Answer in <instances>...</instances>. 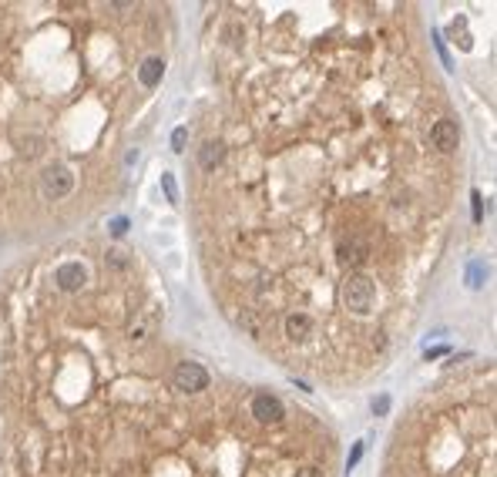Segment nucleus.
Instances as JSON below:
<instances>
[{"instance_id":"f257e3e1","label":"nucleus","mask_w":497,"mask_h":477,"mask_svg":"<svg viewBox=\"0 0 497 477\" xmlns=\"http://www.w3.org/2000/svg\"><path fill=\"white\" fill-rule=\"evenodd\" d=\"M340 296H343V306L349 313H370L373 309V299H377V286H373V279H366L360 272H353V276H346L343 289H340Z\"/></svg>"},{"instance_id":"f03ea898","label":"nucleus","mask_w":497,"mask_h":477,"mask_svg":"<svg viewBox=\"0 0 497 477\" xmlns=\"http://www.w3.org/2000/svg\"><path fill=\"white\" fill-rule=\"evenodd\" d=\"M71 189H74V172L64 169V165H54V169H47L40 175V195L47 202H58L64 195H71Z\"/></svg>"},{"instance_id":"2eb2a0df","label":"nucleus","mask_w":497,"mask_h":477,"mask_svg":"<svg viewBox=\"0 0 497 477\" xmlns=\"http://www.w3.org/2000/svg\"><path fill=\"white\" fill-rule=\"evenodd\" d=\"M373 410H377V414H386V410H390V400H386V397L373 400Z\"/></svg>"},{"instance_id":"39448f33","label":"nucleus","mask_w":497,"mask_h":477,"mask_svg":"<svg viewBox=\"0 0 497 477\" xmlns=\"http://www.w3.org/2000/svg\"><path fill=\"white\" fill-rule=\"evenodd\" d=\"M252 417L259 420V423H279V420L286 417V407L272 393H255L252 397Z\"/></svg>"},{"instance_id":"9b49d317","label":"nucleus","mask_w":497,"mask_h":477,"mask_svg":"<svg viewBox=\"0 0 497 477\" xmlns=\"http://www.w3.org/2000/svg\"><path fill=\"white\" fill-rule=\"evenodd\" d=\"M161 185H165V195H168V202H178V189H175V178H172V175H161Z\"/></svg>"},{"instance_id":"7ed1b4c3","label":"nucleus","mask_w":497,"mask_h":477,"mask_svg":"<svg viewBox=\"0 0 497 477\" xmlns=\"http://www.w3.org/2000/svg\"><path fill=\"white\" fill-rule=\"evenodd\" d=\"M336 256H340L343 266H363L366 259H370V242H366L363 235H356V232L340 235L336 239Z\"/></svg>"},{"instance_id":"f8f14e48","label":"nucleus","mask_w":497,"mask_h":477,"mask_svg":"<svg viewBox=\"0 0 497 477\" xmlns=\"http://www.w3.org/2000/svg\"><path fill=\"white\" fill-rule=\"evenodd\" d=\"M185 141H189V132H185V128H178V132L172 134V148L175 152H185Z\"/></svg>"},{"instance_id":"9d476101","label":"nucleus","mask_w":497,"mask_h":477,"mask_svg":"<svg viewBox=\"0 0 497 477\" xmlns=\"http://www.w3.org/2000/svg\"><path fill=\"white\" fill-rule=\"evenodd\" d=\"M222 158H226V148H222L219 141H205L202 152H198V165H202L205 172H215V165H222Z\"/></svg>"},{"instance_id":"ddd939ff","label":"nucleus","mask_w":497,"mask_h":477,"mask_svg":"<svg viewBox=\"0 0 497 477\" xmlns=\"http://www.w3.org/2000/svg\"><path fill=\"white\" fill-rule=\"evenodd\" d=\"M108 263H111V266H115V269H125V266H128V259H125V252H108Z\"/></svg>"},{"instance_id":"0eeeda50","label":"nucleus","mask_w":497,"mask_h":477,"mask_svg":"<svg viewBox=\"0 0 497 477\" xmlns=\"http://www.w3.org/2000/svg\"><path fill=\"white\" fill-rule=\"evenodd\" d=\"M430 138H434V148H440V152H443V155L457 152V141H460V134H457V125H454V121H447V118H440L437 125L430 128Z\"/></svg>"},{"instance_id":"20e7f679","label":"nucleus","mask_w":497,"mask_h":477,"mask_svg":"<svg viewBox=\"0 0 497 477\" xmlns=\"http://www.w3.org/2000/svg\"><path fill=\"white\" fill-rule=\"evenodd\" d=\"M209 386V373L205 366L198 363H178L175 366V390H185V393H198Z\"/></svg>"},{"instance_id":"423d86ee","label":"nucleus","mask_w":497,"mask_h":477,"mask_svg":"<svg viewBox=\"0 0 497 477\" xmlns=\"http://www.w3.org/2000/svg\"><path fill=\"white\" fill-rule=\"evenodd\" d=\"M54 283H58L64 292H77V289L88 283V269L81 266V263H64V266H58V272H54Z\"/></svg>"},{"instance_id":"4468645a","label":"nucleus","mask_w":497,"mask_h":477,"mask_svg":"<svg viewBox=\"0 0 497 477\" xmlns=\"http://www.w3.org/2000/svg\"><path fill=\"white\" fill-rule=\"evenodd\" d=\"M360 458H363V444H356V447H353V454H349V460H346V471H353Z\"/></svg>"},{"instance_id":"dca6fc26","label":"nucleus","mask_w":497,"mask_h":477,"mask_svg":"<svg viewBox=\"0 0 497 477\" xmlns=\"http://www.w3.org/2000/svg\"><path fill=\"white\" fill-rule=\"evenodd\" d=\"M296 477H320V471H316V467H303Z\"/></svg>"},{"instance_id":"1a4fd4ad","label":"nucleus","mask_w":497,"mask_h":477,"mask_svg":"<svg viewBox=\"0 0 497 477\" xmlns=\"http://www.w3.org/2000/svg\"><path fill=\"white\" fill-rule=\"evenodd\" d=\"M161 75H165V61L161 58H148L138 68V81H141L145 88H155V84L161 81Z\"/></svg>"},{"instance_id":"6e6552de","label":"nucleus","mask_w":497,"mask_h":477,"mask_svg":"<svg viewBox=\"0 0 497 477\" xmlns=\"http://www.w3.org/2000/svg\"><path fill=\"white\" fill-rule=\"evenodd\" d=\"M313 329H316V323L309 320L306 313H292V316H286V336L289 340H309Z\"/></svg>"},{"instance_id":"f3484780","label":"nucleus","mask_w":497,"mask_h":477,"mask_svg":"<svg viewBox=\"0 0 497 477\" xmlns=\"http://www.w3.org/2000/svg\"><path fill=\"white\" fill-rule=\"evenodd\" d=\"M111 232H115V235H125V219H118L115 229H111Z\"/></svg>"}]
</instances>
